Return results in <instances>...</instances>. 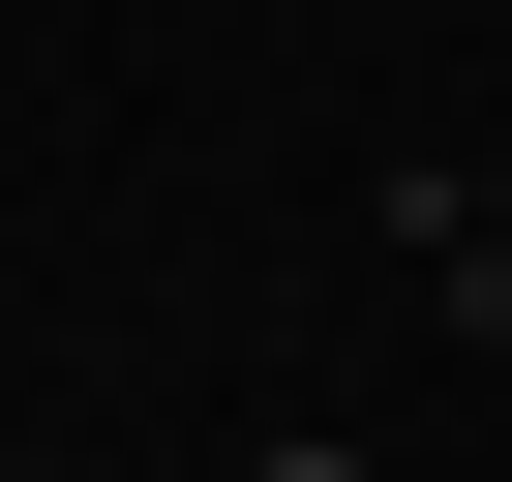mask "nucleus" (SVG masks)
<instances>
[{
  "label": "nucleus",
  "instance_id": "nucleus-1",
  "mask_svg": "<svg viewBox=\"0 0 512 482\" xmlns=\"http://www.w3.org/2000/svg\"><path fill=\"white\" fill-rule=\"evenodd\" d=\"M241 482H362V452H241Z\"/></svg>",
  "mask_w": 512,
  "mask_h": 482
}]
</instances>
